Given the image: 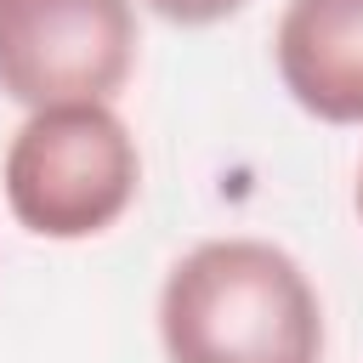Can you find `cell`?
Masks as SVG:
<instances>
[{"instance_id": "cell-1", "label": "cell", "mask_w": 363, "mask_h": 363, "mask_svg": "<svg viewBox=\"0 0 363 363\" xmlns=\"http://www.w3.org/2000/svg\"><path fill=\"white\" fill-rule=\"evenodd\" d=\"M170 363H318L323 306L301 261L267 238H204L159 289Z\"/></svg>"}, {"instance_id": "cell-2", "label": "cell", "mask_w": 363, "mask_h": 363, "mask_svg": "<svg viewBox=\"0 0 363 363\" xmlns=\"http://www.w3.org/2000/svg\"><path fill=\"white\" fill-rule=\"evenodd\" d=\"M0 182L34 238H96L130 210L142 153L108 102L40 108L17 125Z\"/></svg>"}, {"instance_id": "cell-3", "label": "cell", "mask_w": 363, "mask_h": 363, "mask_svg": "<svg viewBox=\"0 0 363 363\" xmlns=\"http://www.w3.org/2000/svg\"><path fill=\"white\" fill-rule=\"evenodd\" d=\"M130 0H0V96L40 108L108 102L136 68Z\"/></svg>"}, {"instance_id": "cell-4", "label": "cell", "mask_w": 363, "mask_h": 363, "mask_svg": "<svg viewBox=\"0 0 363 363\" xmlns=\"http://www.w3.org/2000/svg\"><path fill=\"white\" fill-rule=\"evenodd\" d=\"M272 62L312 119L363 125V0H289Z\"/></svg>"}, {"instance_id": "cell-5", "label": "cell", "mask_w": 363, "mask_h": 363, "mask_svg": "<svg viewBox=\"0 0 363 363\" xmlns=\"http://www.w3.org/2000/svg\"><path fill=\"white\" fill-rule=\"evenodd\" d=\"M147 11H159L164 23H182V28H210L233 11H244L250 0H142Z\"/></svg>"}, {"instance_id": "cell-6", "label": "cell", "mask_w": 363, "mask_h": 363, "mask_svg": "<svg viewBox=\"0 0 363 363\" xmlns=\"http://www.w3.org/2000/svg\"><path fill=\"white\" fill-rule=\"evenodd\" d=\"M357 216H363V170H357Z\"/></svg>"}]
</instances>
